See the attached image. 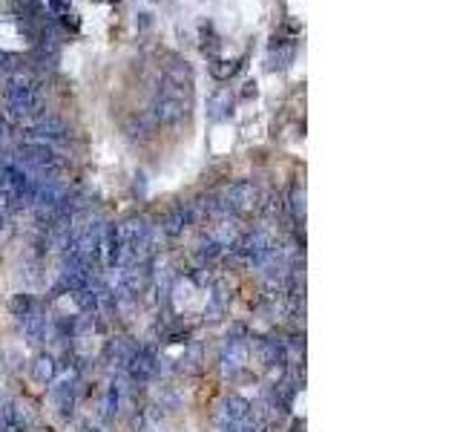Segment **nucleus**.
I'll list each match as a JSON object with an SVG mask.
<instances>
[{
    "label": "nucleus",
    "instance_id": "nucleus-1",
    "mask_svg": "<svg viewBox=\"0 0 460 432\" xmlns=\"http://www.w3.org/2000/svg\"><path fill=\"white\" fill-rule=\"evenodd\" d=\"M6 101L9 107L14 110L18 116H32L41 110V90L35 87V81H32L29 75H23L21 70H14L9 84H6Z\"/></svg>",
    "mask_w": 460,
    "mask_h": 432
},
{
    "label": "nucleus",
    "instance_id": "nucleus-2",
    "mask_svg": "<svg viewBox=\"0 0 460 432\" xmlns=\"http://www.w3.org/2000/svg\"><path fill=\"white\" fill-rule=\"evenodd\" d=\"M156 113L161 121H176L187 113V99H185V87H173L167 84V90L161 92V99L156 101Z\"/></svg>",
    "mask_w": 460,
    "mask_h": 432
},
{
    "label": "nucleus",
    "instance_id": "nucleus-3",
    "mask_svg": "<svg viewBox=\"0 0 460 432\" xmlns=\"http://www.w3.org/2000/svg\"><path fill=\"white\" fill-rule=\"evenodd\" d=\"M230 110H233V92L230 90H219V92H213L210 95V101H207V113L213 121H222L230 116Z\"/></svg>",
    "mask_w": 460,
    "mask_h": 432
},
{
    "label": "nucleus",
    "instance_id": "nucleus-4",
    "mask_svg": "<svg viewBox=\"0 0 460 432\" xmlns=\"http://www.w3.org/2000/svg\"><path fill=\"white\" fill-rule=\"evenodd\" d=\"M190 81H193L190 63L182 61V58H170V61H167V84H173V87H185V90H187Z\"/></svg>",
    "mask_w": 460,
    "mask_h": 432
},
{
    "label": "nucleus",
    "instance_id": "nucleus-5",
    "mask_svg": "<svg viewBox=\"0 0 460 432\" xmlns=\"http://www.w3.org/2000/svg\"><path fill=\"white\" fill-rule=\"evenodd\" d=\"M291 61H293V46L276 41L271 46V52H268V70H285Z\"/></svg>",
    "mask_w": 460,
    "mask_h": 432
},
{
    "label": "nucleus",
    "instance_id": "nucleus-6",
    "mask_svg": "<svg viewBox=\"0 0 460 432\" xmlns=\"http://www.w3.org/2000/svg\"><path fill=\"white\" fill-rule=\"evenodd\" d=\"M239 70H242V61H213L210 63V75L216 78V81H227V78H233Z\"/></svg>",
    "mask_w": 460,
    "mask_h": 432
},
{
    "label": "nucleus",
    "instance_id": "nucleus-7",
    "mask_svg": "<svg viewBox=\"0 0 460 432\" xmlns=\"http://www.w3.org/2000/svg\"><path fill=\"white\" fill-rule=\"evenodd\" d=\"M219 43H222V41H219L216 35H213V29H210V26H205V29H202V52L213 58V55L219 52Z\"/></svg>",
    "mask_w": 460,
    "mask_h": 432
},
{
    "label": "nucleus",
    "instance_id": "nucleus-8",
    "mask_svg": "<svg viewBox=\"0 0 460 432\" xmlns=\"http://www.w3.org/2000/svg\"><path fill=\"white\" fill-rule=\"evenodd\" d=\"M35 133L43 136V138H46V136H49V138H55V136L63 133V124H61L58 119H46V121H41V124L35 127Z\"/></svg>",
    "mask_w": 460,
    "mask_h": 432
},
{
    "label": "nucleus",
    "instance_id": "nucleus-9",
    "mask_svg": "<svg viewBox=\"0 0 460 432\" xmlns=\"http://www.w3.org/2000/svg\"><path fill=\"white\" fill-rule=\"evenodd\" d=\"M12 70H18V58L0 50V72H12Z\"/></svg>",
    "mask_w": 460,
    "mask_h": 432
},
{
    "label": "nucleus",
    "instance_id": "nucleus-10",
    "mask_svg": "<svg viewBox=\"0 0 460 432\" xmlns=\"http://www.w3.org/2000/svg\"><path fill=\"white\" fill-rule=\"evenodd\" d=\"M46 6L52 9L55 14H70V3H67V0H46Z\"/></svg>",
    "mask_w": 460,
    "mask_h": 432
}]
</instances>
